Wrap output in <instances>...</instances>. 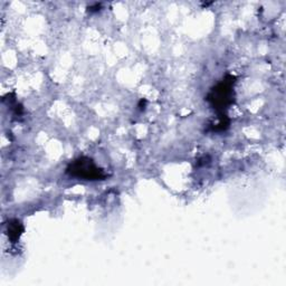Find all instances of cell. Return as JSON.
<instances>
[{"mask_svg":"<svg viewBox=\"0 0 286 286\" xmlns=\"http://www.w3.org/2000/svg\"><path fill=\"white\" fill-rule=\"evenodd\" d=\"M146 104H147V101H146V100L142 99V100L140 101L138 107H139V109L141 110V111H144V109H146Z\"/></svg>","mask_w":286,"mask_h":286,"instance_id":"6","label":"cell"},{"mask_svg":"<svg viewBox=\"0 0 286 286\" xmlns=\"http://www.w3.org/2000/svg\"><path fill=\"white\" fill-rule=\"evenodd\" d=\"M100 8H101V5H99V3H95L94 6L89 7V11L90 12H96V11L100 10Z\"/></svg>","mask_w":286,"mask_h":286,"instance_id":"5","label":"cell"},{"mask_svg":"<svg viewBox=\"0 0 286 286\" xmlns=\"http://www.w3.org/2000/svg\"><path fill=\"white\" fill-rule=\"evenodd\" d=\"M66 173L70 177L86 180V181H98V180H105L108 178L107 172L96 166L93 159L84 156L70 161L66 167Z\"/></svg>","mask_w":286,"mask_h":286,"instance_id":"2","label":"cell"},{"mask_svg":"<svg viewBox=\"0 0 286 286\" xmlns=\"http://www.w3.org/2000/svg\"><path fill=\"white\" fill-rule=\"evenodd\" d=\"M25 227L23 223L18 219H10L7 222V236L9 238L10 243L15 244L20 239L21 235L24 234Z\"/></svg>","mask_w":286,"mask_h":286,"instance_id":"3","label":"cell"},{"mask_svg":"<svg viewBox=\"0 0 286 286\" xmlns=\"http://www.w3.org/2000/svg\"><path fill=\"white\" fill-rule=\"evenodd\" d=\"M230 126V118L228 117L227 114H223V115H218V120L216 123L210 124L207 132H214V133H221V132H225Z\"/></svg>","mask_w":286,"mask_h":286,"instance_id":"4","label":"cell"},{"mask_svg":"<svg viewBox=\"0 0 286 286\" xmlns=\"http://www.w3.org/2000/svg\"><path fill=\"white\" fill-rule=\"evenodd\" d=\"M237 78L231 74L219 81L216 85L211 87L205 100L209 103L211 109L217 112L218 115L227 114V110L235 103V84Z\"/></svg>","mask_w":286,"mask_h":286,"instance_id":"1","label":"cell"}]
</instances>
